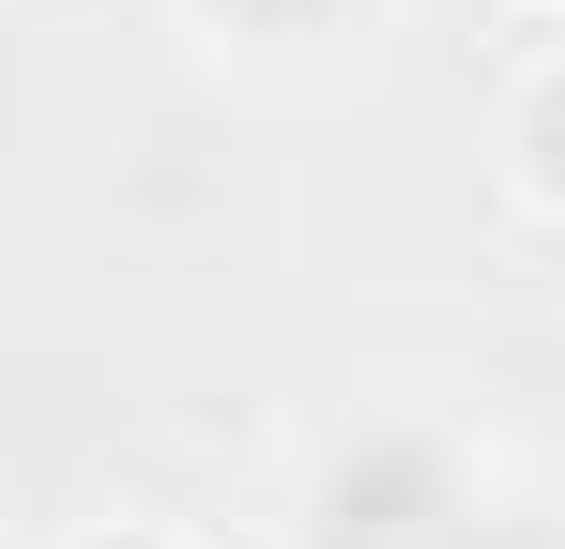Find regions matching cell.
<instances>
[{
    "instance_id": "1",
    "label": "cell",
    "mask_w": 565,
    "mask_h": 549,
    "mask_svg": "<svg viewBox=\"0 0 565 549\" xmlns=\"http://www.w3.org/2000/svg\"><path fill=\"white\" fill-rule=\"evenodd\" d=\"M473 443L444 412H367V428H337V443L306 458V488H290V549H444L473 519Z\"/></svg>"
},
{
    "instance_id": "6",
    "label": "cell",
    "mask_w": 565,
    "mask_h": 549,
    "mask_svg": "<svg viewBox=\"0 0 565 549\" xmlns=\"http://www.w3.org/2000/svg\"><path fill=\"white\" fill-rule=\"evenodd\" d=\"M520 15H565V0H520Z\"/></svg>"
},
{
    "instance_id": "5",
    "label": "cell",
    "mask_w": 565,
    "mask_h": 549,
    "mask_svg": "<svg viewBox=\"0 0 565 549\" xmlns=\"http://www.w3.org/2000/svg\"><path fill=\"white\" fill-rule=\"evenodd\" d=\"M93 549H184V535H153V519H107V535Z\"/></svg>"
},
{
    "instance_id": "2",
    "label": "cell",
    "mask_w": 565,
    "mask_h": 549,
    "mask_svg": "<svg viewBox=\"0 0 565 549\" xmlns=\"http://www.w3.org/2000/svg\"><path fill=\"white\" fill-rule=\"evenodd\" d=\"M199 31L245 46V62H337L382 31V0H199Z\"/></svg>"
},
{
    "instance_id": "4",
    "label": "cell",
    "mask_w": 565,
    "mask_h": 549,
    "mask_svg": "<svg viewBox=\"0 0 565 549\" xmlns=\"http://www.w3.org/2000/svg\"><path fill=\"white\" fill-rule=\"evenodd\" d=\"M444 549H565V504H535V488H473V519Z\"/></svg>"
},
{
    "instance_id": "3",
    "label": "cell",
    "mask_w": 565,
    "mask_h": 549,
    "mask_svg": "<svg viewBox=\"0 0 565 549\" xmlns=\"http://www.w3.org/2000/svg\"><path fill=\"white\" fill-rule=\"evenodd\" d=\"M504 183H520L535 214H565V46L520 77V107H504Z\"/></svg>"
}]
</instances>
